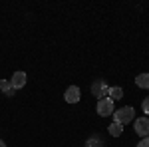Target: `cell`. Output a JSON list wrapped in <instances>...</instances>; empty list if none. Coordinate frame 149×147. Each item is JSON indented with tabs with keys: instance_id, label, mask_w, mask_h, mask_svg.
Returning <instances> with one entry per match:
<instances>
[{
	"instance_id": "1",
	"label": "cell",
	"mask_w": 149,
	"mask_h": 147,
	"mask_svg": "<svg viewBox=\"0 0 149 147\" xmlns=\"http://www.w3.org/2000/svg\"><path fill=\"white\" fill-rule=\"evenodd\" d=\"M133 117H135V109L131 105H125V107L113 111V121L119 125H127L129 121H133Z\"/></svg>"
},
{
	"instance_id": "12",
	"label": "cell",
	"mask_w": 149,
	"mask_h": 147,
	"mask_svg": "<svg viewBox=\"0 0 149 147\" xmlns=\"http://www.w3.org/2000/svg\"><path fill=\"white\" fill-rule=\"evenodd\" d=\"M141 107H143V113H147V115H149V98H145V100L141 102Z\"/></svg>"
},
{
	"instance_id": "5",
	"label": "cell",
	"mask_w": 149,
	"mask_h": 147,
	"mask_svg": "<svg viewBox=\"0 0 149 147\" xmlns=\"http://www.w3.org/2000/svg\"><path fill=\"white\" fill-rule=\"evenodd\" d=\"M80 98H81V91H80L78 86H70L68 90H66V93H64V100L68 103H78Z\"/></svg>"
},
{
	"instance_id": "9",
	"label": "cell",
	"mask_w": 149,
	"mask_h": 147,
	"mask_svg": "<svg viewBox=\"0 0 149 147\" xmlns=\"http://www.w3.org/2000/svg\"><path fill=\"white\" fill-rule=\"evenodd\" d=\"M107 95H111V100H113V102H117V100H121V98H123V90H121L119 86H113V88H109Z\"/></svg>"
},
{
	"instance_id": "3",
	"label": "cell",
	"mask_w": 149,
	"mask_h": 147,
	"mask_svg": "<svg viewBox=\"0 0 149 147\" xmlns=\"http://www.w3.org/2000/svg\"><path fill=\"white\" fill-rule=\"evenodd\" d=\"M107 91H109V86L103 82V79H95L92 84V93L97 98V100H102L103 95H107Z\"/></svg>"
},
{
	"instance_id": "14",
	"label": "cell",
	"mask_w": 149,
	"mask_h": 147,
	"mask_svg": "<svg viewBox=\"0 0 149 147\" xmlns=\"http://www.w3.org/2000/svg\"><path fill=\"white\" fill-rule=\"evenodd\" d=\"M0 147H6V143H4V141H2V139H0Z\"/></svg>"
},
{
	"instance_id": "4",
	"label": "cell",
	"mask_w": 149,
	"mask_h": 147,
	"mask_svg": "<svg viewBox=\"0 0 149 147\" xmlns=\"http://www.w3.org/2000/svg\"><path fill=\"white\" fill-rule=\"evenodd\" d=\"M135 133L141 139L143 137H149V117H139V119H135Z\"/></svg>"
},
{
	"instance_id": "7",
	"label": "cell",
	"mask_w": 149,
	"mask_h": 147,
	"mask_svg": "<svg viewBox=\"0 0 149 147\" xmlns=\"http://www.w3.org/2000/svg\"><path fill=\"white\" fill-rule=\"evenodd\" d=\"M0 91L4 95H14L16 93V90L12 88V84H10V79H0Z\"/></svg>"
},
{
	"instance_id": "8",
	"label": "cell",
	"mask_w": 149,
	"mask_h": 147,
	"mask_svg": "<svg viewBox=\"0 0 149 147\" xmlns=\"http://www.w3.org/2000/svg\"><path fill=\"white\" fill-rule=\"evenodd\" d=\"M135 84L139 88H143V90H149V74H139L135 78Z\"/></svg>"
},
{
	"instance_id": "13",
	"label": "cell",
	"mask_w": 149,
	"mask_h": 147,
	"mask_svg": "<svg viewBox=\"0 0 149 147\" xmlns=\"http://www.w3.org/2000/svg\"><path fill=\"white\" fill-rule=\"evenodd\" d=\"M137 147H149V137H143V139L137 143Z\"/></svg>"
},
{
	"instance_id": "6",
	"label": "cell",
	"mask_w": 149,
	"mask_h": 147,
	"mask_svg": "<svg viewBox=\"0 0 149 147\" xmlns=\"http://www.w3.org/2000/svg\"><path fill=\"white\" fill-rule=\"evenodd\" d=\"M10 84H12V88H14V90L24 88V86H26V72H14Z\"/></svg>"
},
{
	"instance_id": "11",
	"label": "cell",
	"mask_w": 149,
	"mask_h": 147,
	"mask_svg": "<svg viewBox=\"0 0 149 147\" xmlns=\"http://www.w3.org/2000/svg\"><path fill=\"white\" fill-rule=\"evenodd\" d=\"M102 145H103V143H102L100 137H90L88 143H86V147H102Z\"/></svg>"
},
{
	"instance_id": "10",
	"label": "cell",
	"mask_w": 149,
	"mask_h": 147,
	"mask_svg": "<svg viewBox=\"0 0 149 147\" xmlns=\"http://www.w3.org/2000/svg\"><path fill=\"white\" fill-rule=\"evenodd\" d=\"M109 133H111V137H121V133H123V125H119V123H111L109 125Z\"/></svg>"
},
{
	"instance_id": "2",
	"label": "cell",
	"mask_w": 149,
	"mask_h": 147,
	"mask_svg": "<svg viewBox=\"0 0 149 147\" xmlns=\"http://www.w3.org/2000/svg\"><path fill=\"white\" fill-rule=\"evenodd\" d=\"M113 111H115V102L111 98H102V100H97V113H100L102 117L113 115Z\"/></svg>"
}]
</instances>
